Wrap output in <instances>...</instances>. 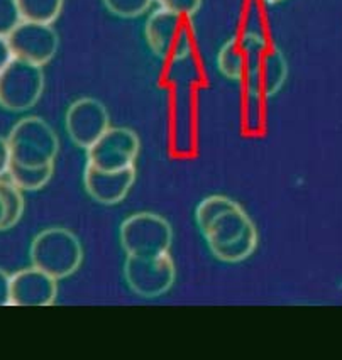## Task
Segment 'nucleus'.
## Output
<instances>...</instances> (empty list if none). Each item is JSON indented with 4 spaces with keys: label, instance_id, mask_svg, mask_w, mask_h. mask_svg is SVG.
Wrapping results in <instances>:
<instances>
[{
    "label": "nucleus",
    "instance_id": "1",
    "mask_svg": "<svg viewBox=\"0 0 342 360\" xmlns=\"http://www.w3.org/2000/svg\"><path fill=\"white\" fill-rule=\"evenodd\" d=\"M11 181L19 190L34 191L51 179L60 150L56 134L39 117H26L14 125L9 137Z\"/></svg>",
    "mask_w": 342,
    "mask_h": 360
},
{
    "label": "nucleus",
    "instance_id": "2",
    "mask_svg": "<svg viewBox=\"0 0 342 360\" xmlns=\"http://www.w3.org/2000/svg\"><path fill=\"white\" fill-rule=\"evenodd\" d=\"M197 224L210 252L224 262L243 261L256 247L251 219L227 196L203 200L197 208Z\"/></svg>",
    "mask_w": 342,
    "mask_h": 360
},
{
    "label": "nucleus",
    "instance_id": "3",
    "mask_svg": "<svg viewBox=\"0 0 342 360\" xmlns=\"http://www.w3.org/2000/svg\"><path fill=\"white\" fill-rule=\"evenodd\" d=\"M144 36L151 51L165 61H180L194 49L191 18L166 9H156L146 20Z\"/></svg>",
    "mask_w": 342,
    "mask_h": 360
},
{
    "label": "nucleus",
    "instance_id": "4",
    "mask_svg": "<svg viewBox=\"0 0 342 360\" xmlns=\"http://www.w3.org/2000/svg\"><path fill=\"white\" fill-rule=\"evenodd\" d=\"M80 242L65 229H49L41 232L31 245V261L36 269L63 279L73 274L82 264Z\"/></svg>",
    "mask_w": 342,
    "mask_h": 360
},
{
    "label": "nucleus",
    "instance_id": "5",
    "mask_svg": "<svg viewBox=\"0 0 342 360\" xmlns=\"http://www.w3.org/2000/svg\"><path fill=\"white\" fill-rule=\"evenodd\" d=\"M44 90V73L41 66L12 60L0 71V107L11 112H26L41 98Z\"/></svg>",
    "mask_w": 342,
    "mask_h": 360
},
{
    "label": "nucleus",
    "instance_id": "6",
    "mask_svg": "<svg viewBox=\"0 0 342 360\" xmlns=\"http://www.w3.org/2000/svg\"><path fill=\"white\" fill-rule=\"evenodd\" d=\"M120 240L132 257H154L168 254L171 229L168 221L153 213H137L127 219L120 229Z\"/></svg>",
    "mask_w": 342,
    "mask_h": 360
},
{
    "label": "nucleus",
    "instance_id": "7",
    "mask_svg": "<svg viewBox=\"0 0 342 360\" xmlns=\"http://www.w3.org/2000/svg\"><path fill=\"white\" fill-rule=\"evenodd\" d=\"M141 142L136 132L126 127H110L87 149V166L103 173H118L134 167Z\"/></svg>",
    "mask_w": 342,
    "mask_h": 360
},
{
    "label": "nucleus",
    "instance_id": "8",
    "mask_svg": "<svg viewBox=\"0 0 342 360\" xmlns=\"http://www.w3.org/2000/svg\"><path fill=\"white\" fill-rule=\"evenodd\" d=\"M14 60L41 66L48 65L60 48V36L49 24L23 22L7 36Z\"/></svg>",
    "mask_w": 342,
    "mask_h": 360
},
{
    "label": "nucleus",
    "instance_id": "9",
    "mask_svg": "<svg viewBox=\"0 0 342 360\" xmlns=\"http://www.w3.org/2000/svg\"><path fill=\"white\" fill-rule=\"evenodd\" d=\"M124 273L129 288L144 298L165 295L175 281V267L168 254L154 257L129 255Z\"/></svg>",
    "mask_w": 342,
    "mask_h": 360
},
{
    "label": "nucleus",
    "instance_id": "10",
    "mask_svg": "<svg viewBox=\"0 0 342 360\" xmlns=\"http://www.w3.org/2000/svg\"><path fill=\"white\" fill-rule=\"evenodd\" d=\"M110 129V117L102 102L83 97L66 112V132L78 148L90 149Z\"/></svg>",
    "mask_w": 342,
    "mask_h": 360
},
{
    "label": "nucleus",
    "instance_id": "11",
    "mask_svg": "<svg viewBox=\"0 0 342 360\" xmlns=\"http://www.w3.org/2000/svg\"><path fill=\"white\" fill-rule=\"evenodd\" d=\"M136 167H129L118 173H103L94 167L85 166L83 183L85 190L95 202L103 205H114L126 198L129 190L134 185Z\"/></svg>",
    "mask_w": 342,
    "mask_h": 360
},
{
    "label": "nucleus",
    "instance_id": "12",
    "mask_svg": "<svg viewBox=\"0 0 342 360\" xmlns=\"http://www.w3.org/2000/svg\"><path fill=\"white\" fill-rule=\"evenodd\" d=\"M56 298V283L51 276L39 269H27L18 273L9 284V303L12 304H51Z\"/></svg>",
    "mask_w": 342,
    "mask_h": 360
},
{
    "label": "nucleus",
    "instance_id": "13",
    "mask_svg": "<svg viewBox=\"0 0 342 360\" xmlns=\"http://www.w3.org/2000/svg\"><path fill=\"white\" fill-rule=\"evenodd\" d=\"M289 77V63L279 49H268L262 58L260 73H258L256 94H265L266 97H273L281 90L283 83Z\"/></svg>",
    "mask_w": 342,
    "mask_h": 360
},
{
    "label": "nucleus",
    "instance_id": "14",
    "mask_svg": "<svg viewBox=\"0 0 342 360\" xmlns=\"http://www.w3.org/2000/svg\"><path fill=\"white\" fill-rule=\"evenodd\" d=\"M217 68L227 79L241 82L246 78V58L239 37H231L219 49L217 54Z\"/></svg>",
    "mask_w": 342,
    "mask_h": 360
},
{
    "label": "nucleus",
    "instance_id": "15",
    "mask_svg": "<svg viewBox=\"0 0 342 360\" xmlns=\"http://www.w3.org/2000/svg\"><path fill=\"white\" fill-rule=\"evenodd\" d=\"M15 2H18L20 19L26 22L49 24V26L58 20L65 6V0H15Z\"/></svg>",
    "mask_w": 342,
    "mask_h": 360
},
{
    "label": "nucleus",
    "instance_id": "16",
    "mask_svg": "<svg viewBox=\"0 0 342 360\" xmlns=\"http://www.w3.org/2000/svg\"><path fill=\"white\" fill-rule=\"evenodd\" d=\"M23 195L14 183L0 181V230L9 229L23 215Z\"/></svg>",
    "mask_w": 342,
    "mask_h": 360
},
{
    "label": "nucleus",
    "instance_id": "17",
    "mask_svg": "<svg viewBox=\"0 0 342 360\" xmlns=\"http://www.w3.org/2000/svg\"><path fill=\"white\" fill-rule=\"evenodd\" d=\"M106 9L120 19H136L146 14L154 0H102Z\"/></svg>",
    "mask_w": 342,
    "mask_h": 360
},
{
    "label": "nucleus",
    "instance_id": "18",
    "mask_svg": "<svg viewBox=\"0 0 342 360\" xmlns=\"http://www.w3.org/2000/svg\"><path fill=\"white\" fill-rule=\"evenodd\" d=\"M23 22L15 0H0V36L7 37Z\"/></svg>",
    "mask_w": 342,
    "mask_h": 360
},
{
    "label": "nucleus",
    "instance_id": "19",
    "mask_svg": "<svg viewBox=\"0 0 342 360\" xmlns=\"http://www.w3.org/2000/svg\"><path fill=\"white\" fill-rule=\"evenodd\" d=\"M154 2L160 4L161 9L190 15V18L197 14L200 6H202V0H154Z\"/></svg>",
    "mask_w": 342,
    "mask_h": 360
},
{
    "label": "nucleus",
    "instance_id": "20",
    "mask_svg": "<svg viewBox=\"0 0 342 360\" xmlns=\"http://www.w3.org/2000/svg\"><path fill=\"white\" fill-rule=\"evenodd\" d=\"M9 165H11L9 142L0 136V176L9 173Z\"/></svg>",
    "mask_w": 342,
    "mask_h": 360
},
{
    "label": "nucleus",
    "instance_id": "21",
    "mask_svg": "<svg viewBox=\"0 0 342 360\" xmlns=\"http://www.w3.org/2000/svg\"><path fill=\"white\" fill-rule=\"evenodd\" d=\"M12 60H14V56H12L9 43H7V37L0 36V71L7 68Z\"/></svg>",
    "mask_w": 342,
    "mask_h": 360
},
{
    "label": "nucleus",
    "instance_id": "22",
    "mask_svg": "<svg viewBox=\"0 0 342 360\" xmlns=\"http://www.w3.org/2000/svg\"><path fill=\"white\" fill-rule=\"evenodd\" d=\"M9 284L11 279H7V274L0 271V304L9 303Z\"/></svg>",
    "mask_w": 342,
    "mask_h": 360
},
{
    "label": "nucleus",
    "instance_id": "23",
    "mask_svg": "<svg viewBox=\"0 0 342 360\" xmlns=\"http://www.w3.org/2000/svg\"><path fill=\"white\" fill-rule=\"evenodd\" d=\"M266 4H279V2H283V0H265Z\"/></svg>",
    "mask_w": 342,
    "mask_h": 360
}]
</instances>
